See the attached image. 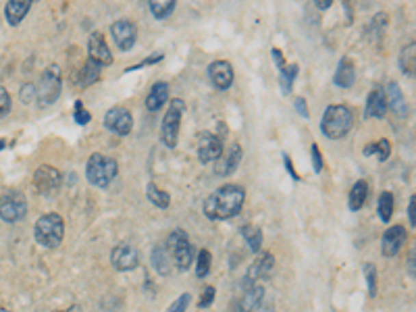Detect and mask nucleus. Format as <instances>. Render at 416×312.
<instances>
[{"mask_svg": "<svg viewBox=\"0 0 416 312\" xmlns=\"http://www.w3.org/2000/svg\"><path fill=\"white\" fill-rule=\"evenodd\" d=\"M246 202V190L237 183H225L204 202V215L213 221L233 219Z\"/></svg>", "mask_w": 416, "mask_h": 312, "instance_id": "obj_1", "label": "nucleus"}, {"mask_svg": "<svg viewBox=\"0 0 416 312\" xmlns=\"http://www.w3.org/2000/svg\"><path fill=\"white\" fill-rule=\"evenodd\" d=\"M354 125V113L346 104H331L325 109L323 119H321V129L329 140H339L343 138Z\"/></svg>", "mask_w": 416, "mask_h": 312, "instance_id": "obj_2", "label": "nucleus"}, {"mask_svg": "<svg viewBox=\"0 0 416 312\" xmlns=\"http://www.w3.org/2000/svg\"><path fill=\"white\" fill-rule=\"evenodd\" d=\"M36 242L44 248H59L65 237V221L59 213H46L36 221Z\"/></svg>", "mask_w": 416, "mask_h": 312, "instance_id": "obj_3", "label": "nucleus"}, {"mask_svg": "<svg viewBox=\"0 0 416 312\" xmlns=\"http://www.w3.org/2000/svg\"><path fill=\"white\" fill-rule=\"evenodd\" d=\"M119 173V165L111 156L92 154L86 165V177L96 187H109Z\"/></svg>", "mask_w": 416, "mask_h": 312, "instance_id": "obj_4", "label": "nucleus"}, {"mask_svg": "<svg viewBox=\"0 0 416 312\" xmlns=\"http://www.w3.org/2000/svg\"><path fill=\"white\" fill-rule=\"evenodd\" d=\"M185 111V102L181 98H175L165 113V119L161 123V140L167 148H175L179 142V129H181V117Z\"/></svg>", "mask_w": 416, "mask_h": 312, "instance_id": "obj_5", "label": "nucleus"}, {"mask_svg": "<svg viewBox=\"0 0 416 312\" xmlns=\"http://www.w3.org/2000/svg\"><path fill=\"white\" fill-rule=\"evenodd\" d=\"M61 90H63L61 67L48 65L40 75V83L36 86V98L40 100V104H52L61 96Z\"/></svg>", "mask_w": 416, "mask_h": 312, "instance_id": "obj_6", "label": "nucleus"}, {"mask_svg": "<svg viewBox=\"0 0 416 312\" xmlns=\"http://www.w3.org/2000/svg\"><path fill=\"white\" fill-rule=\"evenodd\" d=\"M167 248H169V254L173 258V263L179 271H187L192 267V260H194V248L190 244V237L183 229H175L171 235H169V242H167Z\"/></svg>", "mask_w": 416, "mask_h": 312, "instance_id": "obj_7", "label": "nucleus"}, {"mask_svg": "<svg viewBox=\"0 0 416 312\" xmlns=\"http://www.w3.org/2000/svg\"><path fill=\"white\" fill-rule=\"evenodd\" d=\"M27 215V200L21 192L11 190L5 192L3 198H0V219L5 223H19L23 221Z\"/></svg>", "mask_w": 416, "mask_h": 312, "instance_id": "obj_8", "label": "nucleus"}, {"mask_svg": "<svg viewBox=\"0 0 416 312\" xmlns=\"http://www.w3.org/2000/svg\"><path fill=\"white\" fill-rule=\"evenodd\" d=\"M273 273H275V256L271 252L260 250L256 254V260L250 265V269L244 277V285H254L260 281H267L273 277Z\"/></svg>", "mask_w": 416, "mask_h": 312, "instance_id": "obj_9", "label": "nucleus"}, {"mask_svg": "<svg viewBox=\"0 0 416 312\" xmlns=\"http://www.w3.org/2000/svg\"><path fill=\"white\" fill-rule=\"evenodd\" d=\"M34 185L42 196H55L63 185V175L57 167L40 165L34 173Z\"/></svg>", "mask_w": 416, "mask_h": 312, "instance_id": "obj_10", "label": "nucleus"}, {"mask_svg": "<svg viewBox=\"0 0 416 312\" xmlns=\"http://www.w3.org/2000/svg\"><path fill=\"white\" fill-rule=\"evenodd\" d=\"M223 156V142L219 135L211 133V131H200L198 133V159L200 163L208 165L215 163Z\"/></svg>", "mask_w": 416, "mask_h": 312, "instance_id": "obj_11", "label": "nucleus"}, {"mask_svg": "<svg viewBox=\"0 0 416 312\" xmlns=\"http://www.w3.org/2000/svg\"><path fill=\"white\" fill-rule=\"evenodd\" d=\"M104 127L117 135H127L133 129V115L125 107H113L104 115Z\"/></svg>", "mask_w": 416, "mask_h": 312, "instance_id": "obj_12", "label": "nucleus"}, {"mask_svg": "<svg viewBox=\"0 0 416 312\" xmlns=\"http://www.w3.org/2000/svg\"><path fill=\"white\" fill-rule=\"evenodd\" d=\"M111 263L117 271L129 273L140 267V254L131 244H119L111 252Z\"/></svg>", "mask_w": 416, "mask_h": 312, "instance_id": "obj_13", "label": "nucleus"}, {"mask_svg": "<svg viewBox=\"0 0 416 312\" xmlns=\"http://www.w3.org/2000/svg\"><path fill=\"white\" fill-rule=\"evenodd\" d=\"M88 61H92L98 67H107L113 63V55H111V48L104 40V36L100 31H94L88 38Z\"/></svg>", "mask_w": 416, "mask_h": 312, "instance_id": "obj_14", "label": "nucleus"}, {"mask_svg": "<svg viewBox=\"0 0 416 312\" xmlns=\"http://www.w3.org/2000/svg\"><path fill=\"white\" fill-rule=\"evenodd\" d=\"M111 36H113L115 44L119 46V50L127 52L133 48V44L138 40V27L129 19H119L111 25Z\"/></svg>", "mask_w": 416, "mask_h": 312, "instance_id": "obj_15", "label": "nucleus"}, {"mask_svg": "<svg viewBox=\"0 0 416 312\" xmlns=\"http://www.w3.org/2000/svg\"><path fill=\"white\" fill-rule=\"evenodd\" d=\"M208 77H211V81L217 90H229L235 73H233V67L229 61H215L208 65Z\"/></svg>", "mask_w": 416, "mask_h": 312, "instance_id": "obj_16", "label": "nucleus"}, {"mask_svg": "<svg viewBox=\"0 0 416 312\" xmlns=\"http://www.w3.org/2000/svg\"><path fill=\"white\" fill-rule=\"evenodd\" d=\"M406 237H408V233H406L404 225H391L383 233V237H381V252H383V256H387V258L395 256L402 250V246L406 244Z\"/></svg>", "mask_w": 416, "mask_h": 312, "instance_id": "obj_17", "label": "nucleus"}, {"mask_svg": "<svg viewBox=\"0 0 416 312\" xmlns=\"http://www.w3.org/2000/svg\"><path fill=\"white\" fill-rule=\"evenodd\" d=\"M383 94H385V102H387V111L391 109L393 115H398L400 119H406L408 117V102H406L400 86L395 81H389L387 88L383 90Z\"/></svg>", "mask_w": 416, "mask_h": 312, "instance_id": "obj_18", "label": "nucleus"}, {"mask_svg": "<svg viewBox=\"0 0 416 312\" xmlns=\"http://www.w3.org/2000/svg\"><path fill=\"white\" fill-rule=\"evenodd\" d=\"M265 298V287L260 283L244 285V294L239 298V312H258L260 304Z\"/></svg>", "mask_w": 416, "mask_h": 312, "instance_id": "obj_19", "label": "nucleus"}, {"mask_svg": "<svg viewBox=\"0 0 416 312\" xmlns=\"http://www.w3.org/2000/svg\"><path fill=\"white\" fill-rule=\"evenodd\" d=\"M167 100H169V83L156 81V83L150 88L148 96H146V109H148L150 113H156L159 109L165 107Z\"/></svg>", "mask_w": 416, "mask_h": 312, "instance_id": "obj_20", "label": "nucleus"}, {"mask_svg": "<svg viewBox=\"0 0 416 312\" xmlns=\"http://www.w3.org/2000/svg\"><path fill=\"white\" fill-rule=\"evenodd\" d=\"M100 79V67L94 65L92 61H86L77 71L71 73V81L77 88H90L92 83H96Z\"/></svg>", "mask_w": 416, "mask_h": 312, "instance_id": "obj_21", "label": "nucleus"}, {"mask_svg": "<svg viewBox=\"0 0 416 312\" xmlns=\"http://www.w3.org/2000/svg\"><path fill=\"white\" fill-rule=\"evenodd\" d=\"M387 115V102L383 88H375L367 98V117L369 119H383Z\"/></svg>", "mask_w": 416, "mask_h": 312, "instance_id": "obj_22", "label": "nucleus"}, {"mask_svg": "<svg viewBox=\"0 0 416 312\" xmlns=\"http://www.w3.org/2000/svg\"><path fill=\"white\" fill-rule=\"evenodd\" d=\"M31 9V0H9L5 7V17L11 25H19Z\"/></svg>", "mask_w": 416, "mask_h": 312, "instance_id": "obj_23", "label": "nucleus"}, {"mask_svg": "<svg viewBox=\"0 0 416 312\" xmlns=\"http://www.w3.org/2000/svg\"><path fill=\"white\" fill-rule=\"evenodd\" d=\"M242 156H244L242 144H231V148H229L227 154H225V161L217 167V173L223 175V177L235 173V169H237L239 163H242Z\"/></svg>", "mask_w": 416, "mask_h": 312, "instance_id": "obj_24", "label": "nucleus"}, {"mask_svg": "<svg viewBox=\"0 0 416 312\" xmlns=\"http://www.w3.org/2000/svg\"><path fill=\"white\" fill-rule=\"evenodd\" d=\"M333 81L339 88H352L354 86V81H356V69H354V63L350 59H341L337 63V71L333 75Z\"/></svg>", "mask_w": 416, "mask_h": 312, "instance_id": "obj_25", "label": "nucleus"}, {"mask_svg": "<svg viewBox=\"0 0 416 312\" xmlns=\"http://www.w3.org/2000/svg\"><path fill=\"white\" fill-rule=\"evenodd\" d=\"M369 198V183L360 179L354 183V187L350 190V196H348V202H350V208L352 211H360V208L364 206V202H367Z\"/></svg>", "mask_w": 416, "mask_h": 312, "instance_id": "obj_26", "label": "nucleus"}, {"mask_svg": "<svg viewBox=\"0 0 416 312\" xmlns=\"http://www.w3.org/2000/svg\"><path fill=\"white\" fill-rule=\"evenodd\" d=\"M152 267L156 269V273H161V275L169 273L171 265H169V252H167L165 244L154 246V250H152Z\"/></svg>", "mask_w": 416, "mask_h": 312, "instance_id": "obj_27", "label": "nucleus"}, {"mask_svg": "<svg viewBox=\"0 0 416 312\" xmlns=\"http://www.w3.org/2000/svg\"><path fill=\"white\" fill-rule=\"evenodd\" d=\"M242 235H244V239L248 242V246H250V250L254 254H258L260 250H263V231H260V227H256V225H244L242 227Z\"/></svg>", "mask_w": 416, "mask_h": 312, "instance_id": "obj_28", "label": "nucleus"}, {"mask_svg": "<svg viewBox=\"0 0 416 312\" xmlns=\"http://www.w3.org/2000/svg\"><path fill=\"white\" fill-rule=\"evenodd\" d=\"M393 208H395V204H393V194H391V192H383V194L379 196V202H377V215H379V219H381L383 223H389V221H391Z\"/></svg>", "mask_w": 416, "mask_h": 312, "instance_id": "obj_29", "label": "nucleus"}, {"mask_svg": "<svg viewBox=\"0 0 416 312\" xmlns=\"http://www.w3.org/2000/svg\"><path fill=\"white\" fill-rule=\"evenodd\" d=\"M146 196H148V200H150L154 206H159V208H169V204H171V196H169V192L161 190L154 181L148 183Z\"/></svg>", "mask_w": 416, "mask_h": 312, "instance_id": "obj_30", "label": "nucleus"}, {"mask_svg": "<svg viewBox=\"0 0 416 312\" xmlns=\"http://www.w3.org/2000/svg\"><path fill=\"white\" fill-rule=\"evenodd\" d=\"M175 11V0H150V13L156 19H167Z\"/></svg>", "mask_w": 416, "mask_h": 312, "instance_id": "obj_31", "label": "nucleus"}, {"mask_svg": "<svg viewBox=\"0 0 416 312\" xmlns=\"http://www.w3.org/2000/svg\"><path fill=\"white\" fill-rule=\"evenodd\" d=\"M414 42H410L400 55V67L408 77H414Z\"/></svg>", "mask_w": 416, "mask_h": 312, "instance_id": "obj_32", "label": "nucleus"}, {"mask_svg": "<svg viewBox=\"0 0 416 312\" xmlns=\"http://www.w3.org/2000/svg\"><path fill=\"white\" fill-rule=\"evenodd\" d=\"M211 265H213V256L211 252H208L206 248H202L198 252V260H196V277L198 279H204L208 275V271H211Z\"/></svg>", "mask_w": 416, "mask_h": 312, "instance_id": "obj_33", "label": "nucleus"}, {"mask_svg": "<svg viewBox=\"0 0 416 312\" xmlns=\"http://www.w3.org/2000/svg\"><path fill=\"white\" fill-rule=\"evenodd\" d=\"M377 152V156H379V161H387L389 159V154H391V142L389 140H379V142H375V144H369L367 148H364V154L367 156H371V154H375Z\"/></svg>", "mask_w": 416, "mask_h": 312, "instance_id": "obj_34", "label": "nucleus"}, {"mask_svg": "<svg viewBox=\"0 0 416 312\" xmlns=\"http://www.w3.org/2000/svg\"><path fill=\"white\" fill-rule=\"evenodd\" d=\"M298 75V65H283L279 69V81H281V88H283V94H289L291 92V86H294V79Z\"/></svg>", "mask_w": 416, "mask_h": 312, "instance_id": "obj_35", "label": "nucleus"}, {"mask_svg": "<svg viewBox=\"0 0 416 312\" xmlns=\"http://www.w3.org/2000/svg\"><path fill=\"white\" fill-rule=\"evenodd\" d=\"M364 277H367V283H369V296L375 298L377 296V269L371 263L364 265Z\"/></svg>", "mask_w": 416, "mask_h": 312, "instance_id": "obj_36", "label": "nucleus"}, {"mask_svg": "<svg viewBox=\"0 0 416 312\" xmlns=\"http://www.w3.org/2000/svg\"><path fill=\"white\" fill-rule=\"evenodd\" d=\"M73 119H75V123H79V125H88V123H90V119H92V115L86 111V107H83V102H81V100H75V107H73Z\"/></svg>", "mask_w": 416, "mask_h": 312, "instance_id": "obj_37", "label": "nucleus"}, {"mask_svg": "<svg viewBox=\"0 0 416 312\" xmlns=\"http://www.w3.org/2000/svg\"><path fill=\"white\" fill-rule=\"evenodd\" d=\"M11 107H13L11 94L5 88H0V117H7L11 113Z\"/></svg>", "mask_w": 416, "mask_h": 312, "instance_id": "obj_38", "label": "nucleus"}, {"mask_svg": "<svg viewBox=\"0 0 416 312\" xmlns=\"http://www.w3.org/2000/svg\"><path fill=\"white\" fill-rule=\"evenodd\" d=\"M215 294H217V289H215L213 285L204 287V291H202V296H200L198 306H200V308H208V306H213V302H215Z\"/></svg>", "mask_w": 416, "mask_h": 312, "instance_id": "obj_39", "label": "nucleus"}, {"mask_svg": "<svg viewBox=\"0 0 416 312\" xmlns=\"http://www.w3.org/2000/svg\"><path fill=\"white\" fill-rule=\"evenodd\" d=\"M190 302H192V294H181V296L171 304L169 312H185L187 306H190Z\"/></svg>", "mask_w": 416, "mask_h": 312, "instance_id": "obj_40", "label": "nucleus"}, {"mask_svg": "<svg viewBox=\"0 0 416 312\" xmlns=\"http://www.w3.org/2000/svg\"><path fill=\"white\" fill-rule=\"evenodd\" d=\"M310 150H312V152H310V154H312V167H315V171H317V173H321L325 165H323V156H321L319 144H312V148H310Z\"/></svg>", "mask_w": 416, "mask_h": 312, "instance_id": "obj_41", "label": "nucleus"}, {"mask_svg": "<svg viewBox=\"0 0 416 312\" xmlns=\"http://www.w3.org/2000/svg\"><path fill=\"white\" fill-rule=\"evenodd\" d=\"M163 59H165L163 52H154L152 57H148L146 61H142V65H138V67H133V69H142L144 65H154V63H159V61H163ZM133 69H127V71H133Z\"/></svg>", "mask_w": 416, "mask_h": 312, "instance_id": "obj_42", "label": "nucleus"}, {"mask_svg": "<svg viewBox=\"0 0 416 312\" xmlns=\"http://www.w3.org/2000/svg\"><path fill=\"white\" fill-rule=\"evenodd\" d=\"M34 98H36V86L27 83V86L21 90V100H23V104H25V102H31Z\"/></svg>", "mask_w": 416, "mask_h": 312, "instance_id": "obj_43", "label": "nucleus"}, {"mask_svg": "<svg viewBox=\"0 0 416 312\" xmlns=\"http://www.w3.org/2000/svg\"><path fill=\"white\" fill-rule=\"evenodd\" d=\"M294 104H296V111H298V113H300L304 119H308V107H306V100H304L302 96H298Z\"/></svg>", "mask_w": 416, "mask_h": 312, "instance_id": "obj_44", "label": "nucleus"}, {"mask_svg": "<svg viewBox=\"0 0 416 312\" xmlns=\"http://www.w3.org/2000/svg\"><path fill=\"white\" fill-rule=\"evenodd\" d=\"M283 163H285V169H287V173L291 175V179H294V181H300V175L296 173V169H294V165H291V161H289L287 154L283 156Z\"/></svg>", "mask_w": 416, "mask_h": 312, "instance_id": "obj_45", "label": "nucleus"}, {"mask_svg": "<svg viewBox=\"0 0 416 312\" xmlns=\"http://www.w3.org/2000/svg\"><path fill=\"white\" fill-rule=\"evenodd\" d=\"M408 219H410V225L414 227V196H410V202H408Z\"/></svg>", "mask_w": 416, "mask_h": 312, "instance_id": "obj_46", "label": "nucleus"}, {"mask_svg": "<svg viewBox=\"0 0 416 312\" xmlns=\"http://www.w3.org/2000/svg\"><path fill=\"white\" fill-rule=\"evenodd\" d=\"M331 3H333V0H317V9L327 11V9L331 7Z\"/></svg>", "mask_w": 416, "mask_h": 312, "instance_id": "obj_47", "label": "nucleus"}, {"mask_svg": "<svg viewBox=\"0 0 416 312\" xmlns=\"http://www.w3.org/2000/svg\"><path fill=\"white\" fill-rule=\"evenodd\" d=\"M59 312H81V306H79V304H73V306H69L67 310H59Z\"/></svg>", "mask_w": 416, "mask_h": 312, "instance_id": "obj_48", "label": "nucleus"}, {"mask_svg": "<svg viewBox=\"0 0 416 312\" xmlns=\"http://www.w3.org/2000/svg\"><path fill=\"white\" fill-rule=\"evenodd\" d=\"M408 267H410V275L414 277V254H410V265Z\"/></svg>", "mask_w": 416, "mask_h": 312, "instance_id": "obj_49", "label": "nucleus"}]
</instances>
